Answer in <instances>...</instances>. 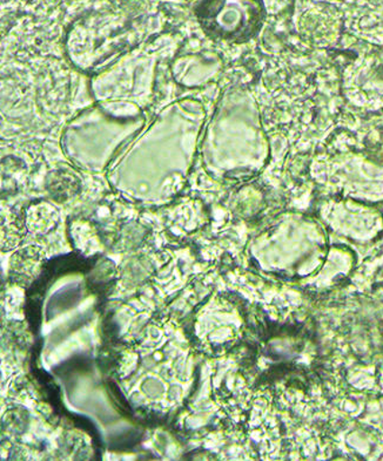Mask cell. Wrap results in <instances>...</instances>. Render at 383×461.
<instances>
[{
    "mask_svg": "<svg viewBox=\"0 0 383 461\" xmlns=\"http://www.w3.org/2000/svg\"><path fill=\"white\" fill-rule=\"evenodd\" d=\"M262 0H201L196 15L205 32L231 42L249 41L265 19Z\"/></svg>",
    "mask_w": 383,
    "mask_h": 461,
    "instance_id": "6da1fadb",
    "label": "cell"
},
{
    "mask_svg": "<svg viewBox=\"0 0 383 461\" xmlns=\"http://www.w3.org/2000/svg\"><path fill=\"white\" fill-rule=\"evenodd\" d=\"M44 265V253L40 247L30 246L14 250L10 259V275L19 285H30Z\"/></svg>",
    "mask_w": 383,
    "mask_h": 461,
    "instance_id": "7a4b0ae2",
    "label": "cell"
},
{
    "mask_svg": "<svg viewBox=\"0 0 383 461\" xmlns=\"http://www.w3.org/2000/svg\"><path fill=\"white\" fill-rule=\"evenodd\" d=\"M24 218L10 209H0V251H14L26 232Z\"/></svg>",
    "mask_w": 383,
    "mask_h": 461,
    "instance_id": "3957f363",
    "label": "cell"
},
{
    "mask_svg": "<svg viewBox=\"0 0 383 461\" xmlns=\"http://www.w3.org/2000/svg\"><path fill=\"white\" fill-rule=\"evenodd\" d=\"M24 221L27 231L36 235H45L56 227L58 212L51 203H33L27 208Z\"/></svg>",
    "mask_w": 383,
    "mask_h": 461,
    "instance_id": "277c9868",
    "label": "cell"
},
{
    "mask_svg": "<svg viewBox=\"0 0 383 461\" xmlns=\"http://www.w3.org/2000/svg\"><path fill=\"white\" fill-rule=\"evenodd\" d=\"M78 177L65 169L54 170L46 179V191L53 200L63 203L79 191Z\"/></svg>",
    "mask_w": 383,
    "mask_h": 461,
    "instance_id": "5b68a950",
    "label": "cell"
}]
</instances>
